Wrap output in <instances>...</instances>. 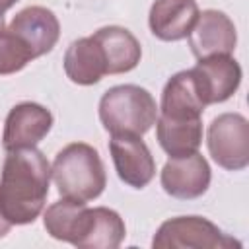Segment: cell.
I'll use <instances>...</instances> for the list:
<instances>
[{
  "mask_svg": "<svg viewBox=\"0 0 249 249\" xmlns=\"http://www.w3.org/2000/svg\"><path fill=\"white\" fill-rule=\"evenodd\" d=\"M206 144L212 160L228 169L241 171L249 165V123L239 113H222L208 124Z\"/></svg>",
  "mask_w": 249,
  "mask_h": 249,
  "instance_id": "6",
  "label": "cell"
},
{
  "mask_svg": "<svg viewBox=\"0 0 249 249\" xmlns=\"http://www.w3.org/2000/svg\"><path fill=\"white\" fill-rule=\"evenodd\" d=\"M198 14L196 0H154L148 25L160 41H181L189 37Z\"/></svg>",
  "mask_w": 249,
  "mask_h": 249,
  "instance_id": "13",
  "label": "cell"
},
{
  "mask_svg": "<svg viewBox=\"0 0 249 249\" xmlns=\"http://www.w3.org/2000/svg\"><path fill=\"white\" fill-rule=\"evenodd\" d=\"M206 105L202 103L198 89L195 86L191 70H181L173 74L161 91L160 115L167 119H200Z\"/></svg>",
  "mask_w": 249,
  "mask_h": 249,
  "instance_id": "15",
  "label": "cell"
},
{
  "mask_svg": "<svg viewBox=\"0 0 249 249\" xmlns=\"http://www.w3.org/2000/svg\"><path fill=\"white\" fill-rule=\"evenodd\" d=\"M35 56L31 49L8 27L0 33V76L16 74L27 66Z\"/></svg>",
  "mask_w": 249,
  "mask_h": 249,
  "instance_id": "18",
  "label": "cell"
},
{
  "mask_svg": "<svg viewBox=\"0 0 249 249\" xmlns=\"http://www.w3.org/2000/svg\"><path fill=\"white\" fill-rule=\"evenodd\" d=\"M4 29H6V21H4V14L0 12V33H2Z\"/></svg>",
  "mask_w": 249,
  "mask_h": 249,
  "instance_id": "21",
  "label": "cell"
},
{
  "mask_svg": "<svg viewBox=\"0 0 249 249\" xmlns=\"http://www.w3.org/2000/svg\"><path fill=\"white\" fill-rule=\"evenodd\" d=\"M53 128V113L33 101L14 105L6 117L2 146L6 152L35 148Z\"/></svg>",
  "mask_w": 249,
  "mask_h": 249,
  "instance_id": "8",
  "label": "cell"
},
{
  "mask_svg": "<svg viewBox=\"0 0 249 249\" xmlns=\"http://www.w3.org/2000/svg\"><path fill=\"white\" fill-rule=\"evenodd\" d=\"M109 152L115 171L124 185L132 189H144L154 179L156 161L142 136L111 134Z\"/></svg>",
  "mask_w": 249,
  "mask_h": 249,
  "instance_id": "9",
  "label": "cell"
},
{
  "mask_svg": "<svg viewBox=\"0 0 249 249\" xmlns=\"http://www.w3.org/2000/svg\"><path fill=\"white\" fill-rule=\"evenodd\" d=\"M43 226L53 239L82 249H117L124 235V220L107 206L89 208L88 202L60 198L43 214Z\"/></svg>",
  "mask_w": 249,
  "mask_h": 249,
  "instance_id": "2",
  "label": "cell"
},
{
  "mask_svg": "<svg viewBox=\"0 0 249 249\" xmlns=\"http://www.w3.org/2000/svg\"><path fill=\"white\" fill-rule=\"evenodd\" d=\"M51 163L37 148L8 152L0 175V212L12 226L33 224L45 208Z\"/></svg>",
  "mask_w": 249,
  "mask_h": 249,
  "instance_id": "1",
  "label": "cell"
},
{
  "mask_svg": "<svg viewBox=\"0 0 249 249\" xmlns=\"http://www.w3.org/2000/svg\"><path fill=\"white\" fill-rule=\"evenodd\" d=\"M156 138L169 158L189 156L198 152L202 144V117L200 119H167L158 115Z\"/></svg>",
  "mask_w": 249,
  "mask_h": 249,
  "instance_id": "17",
  "label": "cell"
},
{
  "mask_svg": "<svg viewBox=\"0 0 249 249\" xmlns=\"http://www.w3.org/2000/svg\"><path fill=\"white\" fill-rule=\"evenodd\" d=\"M156 119L154 95L136 84L113 86L99 99V121L109 134L144 136L156 124Z\"/></svg>",
  "mask_w": 249,
  "mask_h": 249,
  "instance_id": "4",
  "label": "cell"
},
{
  "mask_svg": "<svg viewBox=\"0 0 249 249\" xmlns=\"http://www.w3.org/2000/svg\"><path fill=\"white\" fill-rule=\"evenodd\" d=\"M51 177L62 198L80 202L97 198L107 185L103 160L86 142H72L58 150L51 165Z\"/></svg>",
  "mask_w": 249,
  "mask_h": 249,
  "instance_id": "3",
  "label": "cell"
},
{
  "mask_svg": "<svg viewBox=\"0 0 249 249\" xmlns=\"http://www.w3.org/2000/svg\"><path fill=\"white\" fill-rule=\"evenodd\" d=\"M210 165L204 156L193 152L181 158H169L161 169L160 183L161 189L181 200H193L202 196L210 187Z\"/></svg>",
  "mask_w": 249,
  "mask_h": 249,
  "instance_id": "10",
  "label": "cell"
},
{
  "mask_svg": "<svg viewBox=\"0 0 249 249\" xmlns=\"http://www.w3.org/2000/svg\"><path fill=\"white\" fill-rule=\"evenodd\" d=\"M158 249H231L241 247V241L224 233L214 222L202 216H177L165 220L154 239Z\"/></svg>",
  "mask_w": 249,
  "mask_h": 249,
  "instance_id": "5",
  "label": "cell"
},
{
  "mask_svg": "<svg viewBox=\"0 0 249 249\" xmlns=\"http://www.w3.org/2000/svg\"><path fill=\"white\" fill-rule=\"evenodd\" d=\"M204 105L228 101L241 84V66L231 54H214L198 58V62L189 68Z\"/></svg>",
  "mask_w": 249,
  "mask_h": 249,
  "instance_id": "7",
  "label": "cell"
},
{
  "mask_svg": "<svg viewBox=\"0 0 249 249\" xmlns=\"http://www.w3.org/2000/svg\"><path fill=\"white\" fill-rule=\"evenodd\" d=\"M235 45L237 33L230 16L220 10H204L198 14L189 33V47L196 60L214 54H231Z\"/></svg>",
  "mask_w": 249,
  "mask_h": 249,
  "instance_id": "11",
  "label": "cell"
},
{
  "mask_svg": "<svg viewBox=\"0 0 249 249\" xmlns=\"http://www.w3.org/2000/svg\"><path fill=\"white\" fill-rule=\"evenodd\" d=\"M16 2H18V0H0V12H2V14H6V12H8Z\"/></svg>",
  "mask_w": 249,
  "mask_h": 249,
  "instance_id": "20",
  "label": "cell"
},
{
  "mask_svg": "<svg viewBox=\"0 0 249 249\" xmlns=\"http://www.w3.org/2000/svg\"><path fill=\"white\" fill-rule=\"evenodd\" d=\"M10 228H12V224H10V222L4 218V214L0 212V237H4V235L10 231Z\"/></svg>",
  "mask_w": 249,
  "mask_h": 249,
  "instance_id": "19",
  "label": "cell"
},
{
  "mask_svg": "<svg viewBox=\"0 0 249 249\" xmlns=\"http://www.w3.org/2000/svg\"><path fill=\"white\" fill-rule=\"evenodd\" d=\"M91 37L103 53L107 74H124L138 66L142 47L128 29L121 25H107L97 29Z\"/></svg>",
  "mask_w": 249,
  "mask_h": 249,
  "instance_id": "14",
  "label": "cell"
},
{
  "mask_svg": "<svg viewBox=\"0 0 249 249\" xmlns=\"http://www.w3.org/2000/svg\"><path fill=\"white\" fill-rule=\"evenodd\" d=\"M62 64L68 80L78 86H93L107 76L103 53L91 35L72 41L64 53Z\"/></svg>",
  "mask_w": 249,
  "mask_h": 249,
  "instance_id": "16",
  "label": "cell"
},
{
  "mask_svg": "<svg viewBox=\"0 0 249 249\" xmlns=\"http://www.w3.org/2000/svg\"><path fill=\"white\" fill-rule=\"evenodd\" d=\"M33 53L35 58L53 51L60 37L58 18L45 6H29L14 16L8 25Z\"/></svg>",
  "mask_w": 249,
  "mask_h": 249,
  "instance_id": "12",
  "label": "cell"
}]
</instances>
